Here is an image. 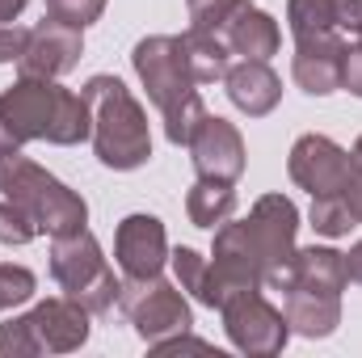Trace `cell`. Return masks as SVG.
<instances>
[{"label": "cell", "mask_w": 362, "mask_h": 358, "mask_svg": "<svg viewBox=\"0 0 362 358\" xmlns=\"http://www.w3.org/2000/svg\"><path fill=\"white\" fill-rule=\"evenodd\" d=\"M223 85H228L232 105L245 110L249 118H266L274 105L282 101V81H278V72L266 59H240V64H232L228 76H223Z\"/></svg>", "instance_id": "2e32d148"}, {"label": "cell", "mask_w": 362, "mask_h": 358, "mask_svg": "<svg viewBox=\"0 0 362 358\" xmlns=\"http://www.w3.org/2000/svg\"><path fill=\"white\" fill-rule=\"evenodd\" d=\"M185 51H189V64H194L198 85H215V81H223L228 68H232V47H228V38H219V34L185 30Z\"/></svg>", "instance_id": "d6986e66"}, {"label": "cell", "mask_w": 362, "mask_h": 358, "mask_svg": "<svg viewBox=\"0 0 362 358\" xmlns=\"http://www.w3.org/2000/svg\"><path fill=\"white\" fill-rule=\"evenodd\" d=\"M114 258L127 278H156L169 262V236L156 215H127L114 236Z\"/></svg>", "instance_id": "4fadbf2b"}, {"label": "cell", "mask_w": 362, "mask_h": 358, "mask_svg": "<svg viewBox=\"0 0 362 358\" xmlns=\"http://www.w3.org/2000/svg\"><path fill=\"white\" fill-rule=\"evenodd\" d=\"M85 55V38L76 25H64L55 17L42 13L38 25H30V38H25V51H21V76H47V81H59L68 76Z\"/></svg>", "instance_id": "9c48e42d"}, {"label": "cell", "mask_w": 362, "mask_h": 358, "mask_svg": "<svg viewBox=\"0 0 362 358\" xmlns=\"http://www.w3.org/2000/svg\"><path fill=\"white\" fill-rule=\"evenodd\" d=\"M0 122L17 148L30 139L76 148L93 135L89 101L47 76H21L17 85L0 93Z\"/></svg>", "instance_id": "6da1fadb"}, {"label": "cell", "mask_w": 362, "mask_h": 358, "mask_svg": "<svg viewBox=\"0 0 362 358\" xmlns=\"http://www.w3.org/2000/svg\"><path fill=\"white\" fill-rule=\"evenodd\" d=\"M135 76L144 81L148 101L165 114V135L173 148H185L194 127L202 122L206 105L198 97V76L185 51V34H152L135 42Z\"/></svg>", "instance_id": "7a4b0ae2"}, {"label": "cell", "mask_w": 362, "mask_h": 358, "mask_svg": "<svg viewBox=\"0 0 362 358\" xmlns=\"http://www.w3.org/2000/svg\"><path fill=\"white\" fill-rule=\"evenodd\" d=\"M286 21L295 42L303 38H325V34H341L337 17H333V0H286Z\"/></svg>", "instance_id": "ffe728a7"}, {"label": "cell", "mask_w": 362, "mask_h": 358, "mask_svg": "<svg viewBox=\"0 0 362 358\" xmlns=\"http://www.w3.org/2000/svg\"><path fill=\"white\" fill-rule=\"evenodd\" d=\"M346 274H350V282H358L362 287V241L346 253Z\"/></svg>", "instance_id": "1f68e13d"}, {"label": "cell", "mask_w": 362, "mask_h": 358, "mask_svg": "<svg viewBox=\"0 0 362 358\" xmlns=\"http://www.w3.org/2000/svg\"><path fill=\"white\" fill-rule=\"evenodd\" d=\"M282 312L291 333L299 337H329L341 325V295L337 291H316V287H286L282 291Z\"/></svg>", "instance_id": "9a60e30c"}, {"label": "cell", "mask_w": 362, "mask_h": 358, "mask_svg": "<svg viewBox=\"0 0 362 358\" xmlns=\"http://www.w3.org/2000/svg\"><path fill=\"white\" fill-rule=\"evenodd\" d=\"M0 354H8V358L38 354V346H34V333H30V325H25V316H17V321H8V325H0Z\"/></svg>", "instance_id": "484cf974"}, {"label": "cell", "mask_w": 362, "mask_h": 358, "mask_svg": "<svg viewBox=\"0 0 362 358\" xmlns=\"http://www.w3.org/2000/svg\"><path fill=\"white\" fill-rule=\"evenodd\" d=\"M34 291H38L34 270L13 266V262L0 266V312H4V308H17V304H25V299H34Z\"/></svg>", "instance_id": "603a6c76"}, {"label": "cell", "mask_w": 362, "mask_h": 358, "mask_svg": "<svg viewBox=\"0 0 362 358\" xmlns=\"http://www.w3.org/2000/svg\"><path fill=\"white\" fill-rule=\"evenodd\" d=\"M118 308L131 316L135 333L148 346H160L169 337H181L194 325L185 295H181L173 282H165L160 274L156 278H127L122 291H118Z\"/></svg>", "instance_id": "8992f818"}, {"label": "cell", "mask_w": 362, "mask_h": 358, "mask_svg": "<svg viewBox=\"0 0 362 358\" xmlns=\"http://www.w3.org/2000/svg\"><path fill=\"white\" fill-rule=\"evenodd\" d=\"M236 4H240V0H185V8H189V30H198V34H219V38H223V25H228V17H232Z\"/></svg>", "instance_id": "7402d4cb"}, {"label": "cell", "mask_w": 362, "mask_h": 358, "mask_svg": "<svg viewBox=\"0 0 362 358\" xmlns=\"http://www.w3.org/2000/svg\"><path fill=\"white\" fill-rule=\"evenodd\" d=\"M350 161H354V165H358V169H362V139H358V144H354V152H350Z\"/></svg>", "instance_id": "836d02e7"}, {"label": "cell", "mask_w": 362, "mask_h": 358, "mask_svg": "<svg viewBox=\"0 0 362 358\" xmlns=\"http://www.w3.org/2000/svg\"><path fill=\"white\" fill-rule=\"evenodd\" d=\"M189 161L198 169V178H211V181H236L245 173V139L240 131L219 118V114H202V122L194 127L189 135Z\"/></svg>", "instance_id": "30bf717a"}, {"label": "cell", "mask_w": 362, "mask_h": 358, "mask_svg": "<svg viewBox=\"0 0 362 358\" xmlns=\"http://www.w3.org/2000/svg\"><path fill=\"white\" fill-rule=\"evenodd\" d=\"M236 211V190L232 181H211V178H198L185 194V215L194 228H219L228 224Z\"/></svg>", "instance_id": "ac0fdd59"}, {"label": "cell", "mask_w": 362, "mask_h": 358, "mask_svg": "<svg viewBox=\"0 0 362 358\" xmlns=\"http://www.w3.org/2000/svg\"><path fill=\"white\" fill-rule=\"evenodd\" d=\"M89 316L93 312L85 304H76L72 295H64V299H42L25 316V325L34 333L38 354H68V350H81L89 342Z\"/></svg>", "instance_id": "7c38bea8"}, {"label": "cell", "mask_w": 362, "mask_h": 358, "mask_svg": "<svg viewBox=\"0 0 362 358\" xmlns=\"http://www.w3.org/2000/svg\"><path fill=\"white\" fill-rule=\"evenodd\" d=\"M81 97L93 114V152L105 169L131 173L152 161V131L144 105L131 97V89L118 76H89Z\"/></svg>", "instance_id": "3957f363"}, {"label": "cell", "mask_w": 362, "mask_h": 358, "mask_svg": "<svg viewBox=\"0 0 362 358\" xmlns=\"http://www.w3.org/2000/svg\"><path fill=\"white\" fill-rule=\"evenodd\" d=\"M202 270H206V262H202V253H194V249H173V274H177L181 291H198V282H202Z\"/></svg>", "instance_id": "4316f807"}, {"label": "cell", "mask_w": 362, "mask_h": 358, "mask_svg": "<svg viewBox=\"0 0 362 358\" xmlns=\"http://www.w3.org/2000/svg\"><path fill=\"white\" fill-rule=\"evenodd\" d=\"M350 165H354L350 152H346L341 144H333L329 135H299L295 148H291V161H286L291 181H295L299 190H308L312 198L337 194L341 181H346V173H350Z\"/></svg>", "instance_id": "8fae6325"}, {"label": "cell", "mask_w": 362, "mask_h": 358, "mask_svg": "<svg viewBox=\"0 0 362 358\" xmlns=\"http://www.w3.org/2000/svg\"><path fill=\"white\" fill-rule=\"evenodd\" d=\"M51 274L64 287V295H72L76 304H85L93 316H105L118 304L122 282L114 278L110 262L101 258V245L89 228H76L68 236H55L51 245Z\"/></svg>", "instance_id": "5b68a950"}, {"label": "cell", "mask_w": 362, "mask_h": 358, "mask_svg": "<svg viewBox=\"0 0 362 358\" xmlns=\"http://www.w3.org/2000/svg\"><path fill=\"white\" fill-rule=\"evenodd\" d=\"M295 228H299V211L286 194H266L257 198V207L245 219L249 245L262 262V278L270 291H282L291 278V262H295Z\"/></svg>", "instance_id": "52a82bcc"}, {"label": "cell", "mask_w": 362, "mask_h": 358, "mask_svg": "<svg viewBox=\"0 0 362 358\" xmlns=\"http://www.w3.org/2000/svg\"><path fill=\"white\" fill-rule=\"evenodd\" d=\"M341 202L350 207V215H354V224H362V169L358 165H350V173H346V181H341Z\"/></svg>", "instance_id": "f546056e"}, {"label": "cell", "mask_w": 362, "mask_h": 358, "mask_svg": "<svg viewBox=\"0 0 362 358\" xmlns=\"http://www.w3.org/2000/svg\"><path fill=\"white\" fill-rule=\"evenodd\" d=\"M333 17L341 34H358L362 30V0H333Z\"/></svg>", "instance_id": "4dcf8cb0"}, {"label": "cell", "mask_w": 362, "mask_h": 358, "mask_svg": "<svg viewBox=\"0 0 362 358\" xmlns=\"http://www.w3.org/2000/svg\"><path fill=\"white\" fill-rule=\"evenodd\" d=\"M346 34H325V38H303L295 42L291 76L308 97H329L341 89V59H346Z\"/></svg>", "instance_id": "5bb4252c"}, {"label": "cell", "mask_w": 362, "mask_h": 358, "mask_svg": "<svg viewBox=\"0 0 362 358\" xmlns=\"http://www.w3.org/2000/svg\"><path fill=\"white\" fill-rule=\"evenodd\" d=\"M341 89L362 97V42L346 47V59H341Z\"/></svg>", "instance_id": "f1b7e54d"}, {"label": "cell", "mask_w": 362, "mask_h": 358, "mask_svg": "<svg viewBox=\"0 0 362 358\" xmlns=\"http://www.w3.org/2000/svg\"><path fill=\"white\" fill-rule=\"evenodd\" d=\"M223 38L232 47V55H245V59H270V55H278V47H282L278 21H274L266 8L249 4V0H240L232 8V17L223 25Z\"/></svg>", "instance_id": "e0dca14e"}, {"label": "cell", "mask_w": 362, "mask_h": 358, "mask_svg": "<svg viewBox=\"0 0 362 358\" xmlns=\"http://www.w3.org/2000/svg\"><path fill=\"white\" fill-rule=\"evenodd\" d=\"M219 312H223V329H228L232 346L245 350V354L270 358V354H278V350L286 346V337H291L286 312H278L262 291H240V295H232Z\"/></svg>", "instance_id": "ba28073f"}, {"label": "cell", "mask_w": 362, "mask_h": 358, "mask_svg": "<svg viewBox=\"0 0 362 358\" xmlns=\"http://www.w3.org/2000/svg\"><path fill=\"white\" fill-rule=\"evenodd\" d=\"M0 190H4L8 202H17L34 219L38 236L42 232L47 236H68V232L89 224L85 198L76 190H68L59 178H51L47 169H38L34 161H25L21 148L0 152Z\"/></svg>", "instance_id": "277c9868"}, {"label": "cell", "mask_w": 362, "mask_h": 358, "mask_svg": "<svg viewBox=\"0 0 362 358\" xmlns=\"http://www.w3.org/2000/svg\"><path fill=\"white\" fill-rule=\"evenodd\" d=\"M312 228L320 236L337 241V236H350V228H358V224H354L350 207L341 202V194H320V198H312Z\"/></svg>", "instance_id": "44dd1931"}, {"label": "cell", "mask_w": 362, "mask_h": 358, "mask_svg": "<svg viewBox=\"0 0 362 358\" xmlns=\"http://www.w3.org/2000/svg\"><path fill=\"white\" fill-rule=\"evenodd\" d=\"M25 38H30V30H25V25H17V21L0 25V64H13V59H21V51H25Z\"/></svg>", "instance_id": "83f0119b"}, {"label": "cell", "mask_w": 362, "mask_h": 358, "mask_svg": "<svg viewBox=\"0 0 362 358\" xmlns=\"http://www.w3.org/2000/svg\"><path fill=\"white\" fill-rule=\"evenodd\" d=\"M101 13H105V0H47V17H55L64 25H76V30L101 21Z\"/></svg>", "instance_id": "cb8c5ba5"}, {"label": "cell", "mask_w": 362, "mask_h": 358, "mask_svg": "<svg viewBox=\"0 0 362 358\" xmlns=\"http://www.w3.org/2000/svg\"><path fill=\"white\" fill-rule=\"evenodd\" d=\"M38 236V228H34V219L17 207V202H0V245H30Z\"/></svg>", "instance_id": "d4e9b609"}, {"label": "cell", "mask_w": 362, "mask_h": 358, "mask_svg": "<svg viewBox=\"0 0 362 358\" xmlns=\"http://www.w3.org/2000/svg\"><path fill=\"white\" fill-rule=\"evenodd\" d=\"M25 4H30V0H0V25H8V21H17Z\"/></svg>", "instance_id": "d6a6232c"}]
</instances>
